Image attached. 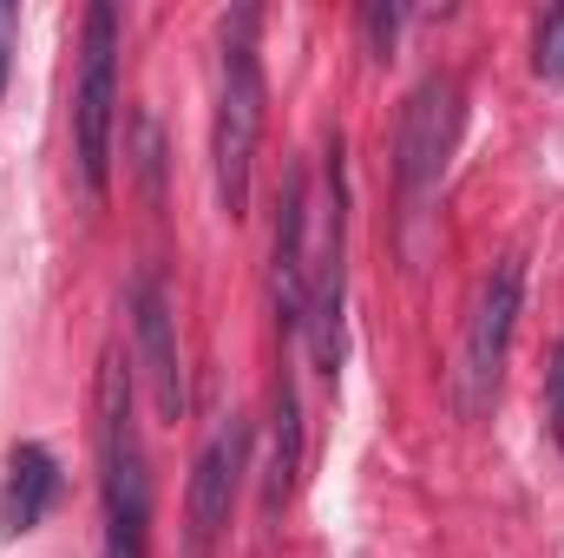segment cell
Returning a JSON list of instances; mask_svg holds the SVG:
<instances>
[{
	"mask_svg": "<svg viewBox=\"0 0 564 558\" xmlns=\"http://www.w3.org/2000/svg\"><path fill=\"white\" fill-rule=\"evenodd\" d=\"M257 7H230L224 13V46H217V112H210V171H217V204L224 217L250 211V164L263 144V112H270V86H263V53H257Z\"/></svg>",
	"mask_w": 564,
	"mask_h": 558,
	"instance_id": "obj_1",
	"label": "cell"
},
{
	"mask_svg": "<svg viewBox=\"0 0 564 558\" xmlns=\"http://www.w3.org/2000/svg\"><path fill=\"white\" fill-rule=\"evenodd\" d=\"M93 447H99V500H106V552L144 558V539H151V473H144V440H139V415H132V368H126L119 348L99 355Z\"/></svg>",
	"mask_w": 564,
	"mask_h": 558,
	"instance_id": "obj_2",
	"label": "cell"
},
{
	"mask_svg": "<svg viewBox=\"0 0 564 558\" xmlns=\"http://www.w3.org/2000/svg\"><path fill=\"white\" fill-rule=\"evenodd\" d=\"M112 126H119V7L93 0L79 40V79H73V158L93 204L112 191Z\"/></svg>",
	"mask_w": 564,
	"mask_h": 558,
	"instance_id": "obj_3",
	"label": "cell"
},
{
	"mask_svg": "<svg viewBox=\"0 0 564 558\" xmlns=\"http://www.w3.org/2000/svg\"><path fill=\"white\" fill-rule=\"evenodd\" d=\"M519 309H525V264L499 257L492 277L479 282V302H473V322H466V342H459V368H453V401H459L466 420H479L499 401V375H506V355H512Z\"/></svg>",
	"mask_w": 564,
	"mask_h": 558,
	"instance_id": "obj_4",
	"label": "cell"
},
{
	"mask_svg": "<svg viewBox=\"0 0 564 558\" xmlns=\"http://www.w3.org/2000/svg\"><path fill=\"white\" fill-rule=\"evenodd\" d=\"M341 309H348V184H341V132L328 139V204H322V244L308 270V309L302 335L315 355V375L335 382L341 368Z\"/></svg>",
	"mask_w": 564,
	"mask_h": 558,
	"instance_id": "obj_5",
	"label": "cell"
},
{
	"mask_svg": "<svg viewBox=\"0 0 564 558\" xmlns=\"http://www.w3.org/2000/svg\"><path fill=\"white\" fill-rule=\"evenodd\" d=\"M243 473H250V420L230 415L210 427V440L197 447L191 460V486H184V558H217L224 533H230V513H237V493H243Z\"/></svg>",
	"mask_w": 564,
	"mask_h": 558,
	"instance_id": "obj_6",
	"label": "cell"
},
{
	"mask_svg": "<svg viewBox=\"0 0 564 558\" xmlns=\"http://www.w3.org/2000/svg\"><path fill=\"white\" fill-rule=\"evenodd\" d=\"M453 132H459V79L453 73H426L401 106V132H394V178H401V204L408 217H426L446 158H453Z\"/></svg>",
	"mask_w": 564,
	"mask_h": 558,
	"instance_id": "obj_7",
	"label": "cell"
},
{
	"mask_svg": "<svg viewBox=\"0 0 564 558\" xmlns=\"http://www.w3.org/2000/svg\"><path fill=\"white\" fill-rule=\"evenodd\" d=\"M126 309H132V348H139V375L151 388V408L158 420H184L191 408V388H184V348H177V309H171V289L158 270H139L126 289Z\"/></svg>",
	"mask_w": 564,
	"mask_h": 558,
	"instance_id": "obj_8",
	"label": "cell"
},
{
	"mask_svg": "<svg viewBox=\"0 0 564 558\" xmlns=\"http://www.w3.org/2000/svg\"><path fill=\"white\" fill-rule=\"evenodd\" d=\"M308 224H315V211H308V178L289 171V178H282V197H276V237H270V302H276V322L289 335L302 329V309H308V270H315V257H308Z\"/></svg>",
	"mask_w": 564,
	"mask_h": 558,
	"instance_id": "obj_9",
	"label": "cell"
},
{
	"mask_svg": "<svg viewBox=\"0 0 564 558\" xmlns=\"http://www.w3.org/2000/svg\"><path fill=\"white\" fill-rule=\"evenodd\" d=\"M295 473H302V395H295V375L282 368L270 382V466H263V519L270 526H282V513H289Z\"/></svg>",
	"mask_w": 564,
	"mask_h": 558,
	"instance_id": "obj_10",
	"label": "cell"
},
{
	"mask_svg": "<svg viewBox=\"0 0 564 558\" xmlns=\"http://www.w3.org/2000/svg\"><path fill=\"white\" fill-rule=\"evenodd\" d=\"M59 500V460L40 447V440H13L7 453V500H0V519L7 533H33Z\"/></svg>",
	"mask_w": 564,
	"mask_h": 558,
	"instance_id": "obj_11",
	"label": "cell"
},
{
	"mask_svg": "<svg viewBox=\"0 0 564 558\" xmlns=\"http://www.w3.org/2000/svg\"><path fill=\"white\" fill-rule=\"evenodd\" d=\"M532 73L545 86H564V7L539 13V33H532Z\"/></svg>",
	"mask_w": 564,
	"mask_h": 558,
	"instance_id": "obj_12",
	"label": "cell"
},
{
	"mask_svg": "<svg viewBox=\"0 0 564 558\" xmlns=\"http://www.w3.org/2000/svg\"><path fill=\"white\" fill-rule=\"evenodd\" d=\"M401 20H408V13H401L394 0H375V7H361V33H368V53H375V60H388V53H394V33H401Z\"/></svg>",
	"mask_w": 564,
	"mask_h": 558,
	"instance_id": "obj_13",
	"label": "cell"
},
{
	"mask_svg": "<svg viewBox=\"0 0 564 558\" xmlns=\"http://www.w3.org/2000/svg\"><path fill=\"white\" fill-rule=\"evenodd\" d=\"M132 171H139V184H144V197L158 204L164 191V144H158V119H139V158H132Z\"/></svg>",
	"mask_w": 564,
	"mask_h": 558,
	"instance_id": "obj_14",
	"label": "cell"
},
{
	"mask_svg": "<svg viewBox=\"0 0 564 558\" xmlns=\"http://www.w3.org/2000/svg\"><path fill=\"white\" fill-rule=\"evenodd\" d=\"M545 433L564 447V335L552 342V355H545Z\"/></svg>",
	"mask_w": 564,
	"mask_h": 558,
	"instance_id": "obj_15",
	"label": "cell"
},
{
	"mask_svg": "<svg viewBox=\"0 0 564 558\" xmlns=\"http://www.w3.org/2000/svg\"><path fill=\"white\" fill-rule=\"evenodd\" d=\"M13 33H20V7L0 0V93H7V66H13Z\"/></svg>",
	"mask_w": 564,
	"mask_h": 558,
	"instance_id": "obj_16",
	"label": "cell"
},
{
	"mask_svg": "<svg viewBox=\"0 0 564 558\" xmlns=\"http://www.w3.org/2000/svg\"><path fill=\"white\" fill-rule=\"evenodd\" d=\"M99 558H119V552H99Z\"/></svg>",
	"mask_w": 564,
	"mask_h": 558,
	"instance_id": "obj_17",
	"label": "cell"
}]
</instances>
